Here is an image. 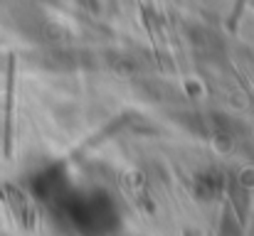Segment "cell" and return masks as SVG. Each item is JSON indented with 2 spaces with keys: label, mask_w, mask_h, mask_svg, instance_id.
I'll return each instance as SVG.
<instances>
[{
  "label": "cell",
  "mask_w": 254,
  "mask_h": 236,
  "mask_svg": "<svg viewBox=\"0 0 254 236\" xmlns=\"http://www.w3.org/2000/svg\"><path fill=\"white\" fill-rule=\"evenodd\" d=\"M7 194H10V204L15 207L20 222H22L25 227H35V209H32V204L25 199V194H22L20 189H15V187H7Z\"/></svg>",
  "instance_id": "1"
},
{
  "label": "cell",
  "mask_w": 254,
  "mask_h": 236,
  "mask_svg": "<svg viewBox=\"0 0 254 236\" xmlns=\"http://www.w3.org/2000/svg\"><path fill=\"white\" fill-rule=\"evenodd\" d=\"M12 86H15V59L10 62V81H7V143H10V116H12Z\"/></svg>",
  "instance_id": "2"
},
{
  "label": "cell",
  "mask_w": 254,
  "mask_h": 236,
  "mask_svg": "<svg viewBox=\"0 0 254 236\" xmlns=\"http://www.w3.org/2000/svg\"><path fill=\"white\" fill-rule=\"evenodd\" d=\"M242 7H245V0H237V7H235V15H232V22H230L232 27L237 25V20H240V12H242Z\"/></svg>",
  "instance_id": "3"
}]
</instances>
